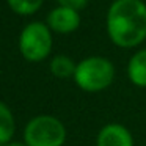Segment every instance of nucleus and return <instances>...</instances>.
<instances>
[{
    "mask_svg": "<svg viewBox=\"0 0 146 146\" xmlns=\"http://www.w3.org/2000/svg\"><path fill=\"white\" fill-rule=\"evenodd\" d=\"M105 25L115 46L137 47L146 39V3L141 0H115L107 11Z\"/></svg>",
    "mask_w": 146,
    "mask_h": 146,
    "instance_id": "1",
    "label": "nucleus"
},
{
    "mask_svg": "<svg viewBox=\"0 0 146 146\" xmlns=\"http://www.w3.org/2000/svg\"><path fill=\"white\" fill-rule=\"evenodd\" d=\"M72 79L76 85L86 93L104 91L115 80V66L105 57H86L77 63Z\"/></svg>",
    "mask_w": 146,
    "mask_h": 146,
    "instance_id": "2",
    "label": "nucleus"
},
{
    "mask_svg": "<svg viewBox=\"0 0 146 146\" xmlns=\"http://www.w3.org/2000/svg\"><path fill=\"white\" fill-rule=\"evenodd\" d=\"M66 141V127L52 115H38L27 123L24 143L27 146H63Z\"/></svg>",
    "mask_w": 146,
    "mask_h": 146,
    "instance_id": "3",
    "label": "nucleus"
},
{
    "mask_svg": "<svg viewBox=\"0 0 146 146\" xmlns=\"http://www.w3.org/2000/svg\"><path fill=\"white\" fill-rule=\"evenodd\" d=\"M19 50L27 61L38 63L49 57L52 50V33L47 24L30 22L19 36Z\"/></svg>",
    "mask_w": 146,
    "mask_h": 146,
    "instance_id": "4",
    "label": "nucleus"
},
{
    "mask_svg": "<svg viewBox=\"0 0 146 146\" xmlns=\"http://www.w3.org/2000/svg\"><path fill=\"white\" fill-rule=\"evenodd\" d=\"M80 25V14L79 11L66 7H57L49 13L47 16V27L52 32L61 33H72Z\"/></svg>",
    "mask_w": 146,
    "mask_h": 146,
    "instance_id": "5",
    "label": "nucleus"
},
{
    "mask_svg": "<svg viewBox=\"0 0 146 146\" xmlns=\"http://www.w3.org/2000/svg\"><path fill=\"white\" fill-rule=\"evenodd\" d=\"M96 146H133V137L126 126L110 123L99 130Z\"/></svg>",
    "mask_w": 146,
    "mask_h": 146,
    "instance_id": "6",
    "label": "nucleus"
},
{
    "mask_svg": "<svg viewBox=\"0 0 146 146\" xmlns=\"http://www.w3.org/2000/svg\"><path fill=\"white\" fill-rule=\"evenodd\" d=\"M127 76L135 86L146 88V49L135 52L127 64Z\"/></svg>",
    "mask_w": 146,
    "mask_h": 146,
    "instance_id": "7",
    "label": "nucleus"
},
{
    "mask_svg": "<svg viewBox=\"0 0 146 146\" xmlns=\"http://www.w3.org/2000/svg\"><path fill=\"white\" fill-rule=\"evenodd\" d=\"M16 132V121L13 111L5 102L0 101V146L7 145L13 140Z\"/></svg>",
    "mask_w": 146,
    "mask_h": 146,
    "instance_id": "8",
    "label": "nucleus"
},
{
    "mask_svg": "<svg viewBox=\"0 0 146 146\" xmlns=\"http://www.w3.org/2000/svg\"><path fill=\"white\" fill-rule=\"evenodd\" d=\"M77 64L66 55H55L50 60V72L57 79H71L76 74Z\"/></svg>",
    "mask_w": 146,
    "mask_h": 146,
    "instance_id": "9",
    "label": "nucleus"
},
{
    "mask_svg": "<svg viewBox=\"0 0 146 146\" xmlns=\"http://www.w3.org/2000/svg\"><path fill=\"white\" fill-rule=\"evenodd\" d=\"M44 0H8V5L14 13L21 16H30L41 8Z\"/></svg>",
    "mask_w": 146,
    "mask_h": 146,
    "instance_id": "10",
    "label": "nucleus"
},
{
    "mask_svg": "<svg viewBox=\"0 0 146 146\" xmlns=\"http://www.w3.org/2000/svg\"><path fill=\"white\" fill-rule=\"evenodd\" d=\"M60 7H66V8H72L76 11H80L82 8L86 7L88 0H57Z\"/></svg>",
    "mask_w": 146,
    "mask_h": 146,
    "instance_id": "11",
    "label": "nucleus"
},
{
    "mask_svg": "<svg viewBox=\"0 0 146 146\" xmlns=\"http://www.w3.org/2000/svg\"><path fill=\"white\" fill-rule=\"evenodd\" d=\"M3 146H27L25 143H21V141H10V143H7V145H3Z\"/></svg>",
    "mask_w": 146,
    "mask_h": 146,
    "instance_id": "12",
    "label": "nucleus"
}]
</instances>
